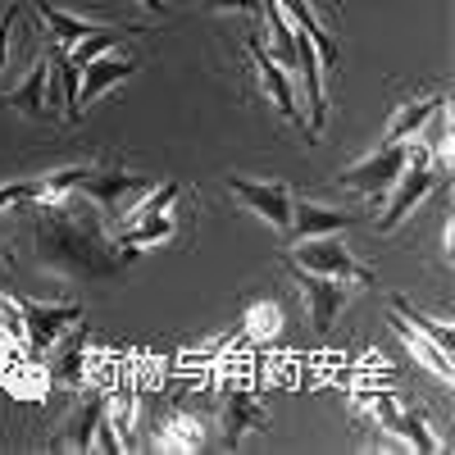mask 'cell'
I'll return each mask as SVG.
<instances>
[{
    "instance_id": "cell-1",
    "label": "cell",
    "mask_w": 455,
    "mask_h": 455,
    "mask_svg": "<svg viewBox=\"0 0 455 455\" xmlns=\"http://www.w3.org/2000/svg\"><path fill=\"white\" fill-rule=\"evenodd\" d=\"M42 242V264L46 269H64V274H109L119 255H100V233L68 214H46L36 228Z\"/></svg>"
},
{
    "instance_id": "cell-2",
    "label": "cell",
    "mask_w": 455,
    "mask_h": 455,
    "mask_svg": "<svg viewBox=\"0 0 455 455\" xmlns=\"http://www.w3.org/2000/svg\"><path fill=\"white\" fill-rule=\"evenodd\" d=\"M182 196L178 182H150V192H141V201L128 205V219L114 233V246H119L128 259L146 246H164L173 237V205Z\"/></svg>"
},
{
    "instance_id": "cell-3",
    "label": "cell",
    "mask_w": 455,
    "mask_h": 455,
    "mask_svg": "<svg viewBox=\"0 0 455 455\" xmlns=\"http://www.w3.org/2000/svg\"><path fill=\"white\" fill-rule=\"evenodd\" d=\"M442 178H446V173L428 160V150H424L419 141H410V160H405V169L396 173V182L387 187V205H383V214L373 219V228H378V233H396V228L437 192Z\"/></svg>"
},
{
    "instance_id": "cell-4",
    "label": "cell",
    "mask_w": 455,
    "mask_h": 455,
    "mask_svg": "<svg viewBox=\"0 0 455 455\" xmlns=\"http://www.w3.org/2000/svg\"><path fill=\"white\" fill-rule=\"evenodd\" d=\"M287 264L291 269H306V274H319V278H337V283H351V287H373V274L347 251V242H337V233L328 237H306L287 251Z\"/></svg>"
},
{
    "instance_id": "cell-5",
    "label": "cell",
    "mask_w": 455,
    "mask_h": 455,
    "mask_svg": "<svg viewBox=\"0 0 455 455\" xmlns=\"http://www.w3.org/2000/svg\"><path fill=\"white\" fill-rule=\"evenodd\" d=\"M5 105H14L19 114H28V119H42V124H60L64 119V105H60V78H55V60L51 55H36L28 78L0 96Z\"/></svg>"
},
{
    "instance_id": "cell-6",
    "label": "cell",
    "mask_w": 455,
    "mask_h": 455,
    "mask_svg": "<svg viewBox=\"0 0 455 455\" xmlns=\"http://www.w3.org/2000/svg\"><path fill=\"white\" fill-rule=\"evenodd\" d=\"M405 160H410V141H383L373 156H364V160L351 164L347 173H337V187L360 192V196H369V201H383L387 187L396 182V173L405 169Z\"/></svg>"
},
{
    "instance_id": "cell-7",
    "label": "cell",
    "mask_w": 455,
    "mask_h": 455,
    "mask_svg": "<svg viewBox=\"0 0 455 455\" xmlns=\"http://www.w3.org/2000/svg\"><path fill=\"white\" fill-rule=\"evenodd\" d=\"M246 51H251V68H255V78H259V87H264V96H269L274 105H278V114L296 128V132H306L310 141H315V132H310V124H306V109H300V96H296V83H291V73L269 55V46L259 42V36H251L246 42Z\"/></svg>"
},
{
    "instance_id": "cell-8",
    "label": "cell",
    "mask_w": 455,
    "mask_h": 455,
    "mask_svg": "<svg viewBox=\"0 0 455 455\" xmlns=\"http://www.w3.org/2000/svg\"><path fill=\"white\" fill-rule=\"evenodd\" d=\"M23 310V347L32 355H46L55 341L68 337L73 323H83V306H73V300H60V306H51V300H19Z\"/></svg>"
},
{
    "instance_id": "cell-9",
    "label": "cell",
    "mask_w": 455,
    "mask_h": 455,
    "mask_svg": "<svg viewBox=\"0 0 455 455\" xmlns=\"http://www.w3.org/2000/svg\"><path fill=\"white\" fill-rule=\"evenodd\" d=\"M291 269V264H287ZM291 283L300 287V296H306V310H310V328L319 332V337H328L332 332V323H337V315H341V306L360 291V287H351V283H337V278H319V274H306V269H291Z\"/></svg>"
},
{
    "instance_id": "cell-10",
    "label": "cell",
    "mask_w": 455,
    "mask_h": 455,
    "mask_svg": "<svg viewBox=\"0 0 455 455\" xmlns=\"http://www.w3.org/2000/svg\"><path fill=\"white\" fill-rule=\"evenodd\" d=\"M228 192H233L259 223H269L278 228V233H287V223H291V187L287 182H259V178H228Z\"/></svg>"
},
{
    "instance_id": "cell-11",
    "label": "cell",
    "mask_w": 455,
    "mask_h": 455,
    "mask_svg": "<svg viewBox=\"0 0 455 455\" xmlns=\"http://www.w3.org/2000/svg\"><path fill=\"white\" fill-rule=\"evenodd\" d=\"M137 73V60H124L119 51H105V55H96L92 64H83V73H78V119L87 114V105H96L109 87H119V83H128Z\"/></svg>"
},
{
    "instance_id": "cell-12",
    "label": "cell",
    "mask_w": 455,
    "mask_h": 455,
    "mask_svg": "<svg viewBox=\"0 0 455 455\" xmlns=\"http://www.w3.org/2000/svg\"><path fill=\"white\" fill-rule=\"evenodd\" d=\"M78 192H87V196H92L100 210H109V214H124V210L132 205V196L150 192V182L137 178V173H96V169H87V173L78 178Z\"/></svg>"
},
{
    "instance_id": "cell-13",
    "label": "cell",
    "mask_w": 455,
    "mask_h": 455,
    "mask_svg": "<svg viewBox=\"0 0 455 455\" xmlns=\"http://www.w3.org/2000/svg\"><path fill=\"white\" fill-rule=\"evenodd\" d=\"M264 424H269V405L259 401V392L237 387V392H228V396H223V410H219L223 446H237L246 433H255V428H264Z\"/></svg>"
},
{
    "instance_id": "cell-14",
    "label": "cell",
    "mask_w": 455,
    "mask_h": 455,
    "mask_svg": "<svg viewBox=\"0 0 455 455\" xmlns=\"http://www.w3.org/2000/svg\"><path fill=\"white\" fill-rule=\"evenodd\" d=\"M387 319H392V332L405 341V351L414 355V364H424V369L437 378V383H446V387H451V383H455V364H451V351H442V347H437V341H433L428 332H419V328H414L410 319H401L396 310H392Z\"/></svg>"
},
{
    "instance_id": "cell-15",
    "label": "cell",
    "mask_w": 455,
    "mask_h": 455,
    "mask_svg": "<svg viewBox=\"0 0 455 455\" xmlns=\"http://www.w3.org/2000/svg\"><path fill=\"white\" fill-rule=\"evenodd\" d=\"M347 223H351L347 210H332V205H319V201H291V223H287V233H291V242H306V237L341 233Z\"/></svg>"
},
{
    "instance_id": "cell-16",
    "label": "cell",
    "mask_w": 455,
    "mask_h": 455,
    "mask_svg": "<svg viewBox=\"0 0 455 455\" xmlns=\"http://www.w3.org/2000/svg\"><path fill=\"white\" fill-rule=\"evenodd\" d=\"M36 19H42V28L55 36V51H68L73 42H83V36L109 28V23H96V19H83V14L55 10V5H46V0H36Z\"/></svg>"
},
{
    "instance_id": "cell-17",
    "label": "cell",
    "mask_w": 455,
    "mask_h": 455,
    "mask_svg": "<svg viewBox=\"0 0 455 455\" xmlns=\"http://www.w3.org/2000/svg\"><path fill=\"white\" fill-rule=\"evenodd\" d=\"M446 96H414V100H401L392 109V119L383 124V141H414L424 132V124L433 119V109L442 105Z\"/></svg>"
},
{
    "instance_id": "cell-18",
    "label": "cell",
    "mask_w": 455,
    "mask_h": 455,
    "mask_svg": "<svg viewBox=\"0 0 455 455\" xmlns=\"http://www.w3.org/2000/svg\"><path fill=\"white\" fill-rule=\"evenodd\" d=\"M156 451H178V455H187V451H201L205 446V424L196 419V414H169V419L160 424V433H156V442H150Z\"/></svg>"
},
{
    "instance_id": "cell-19",
    "label": "cell",
    "mask_w": 455,
    "mask_h": 455,
    "mask_svg": "<svg viewBox=\"0 0 455 455\" xmlns=\"http://www.w3.org/2000/svg\"><path fill=\"white\" fill-rule=\"evenodd\" d=\"M100 414H105V396H83L78 410L68 419V433H64V451H92L96 442V428H100Z\"/></svg>"
},
{
    "instance_id": "cell-20",
    "label": "cell",
    "mask_w": 455,
    "mask_h": 455,
    "mask_svg": "<svg viewBox=\"0 0 455 455\" xmlns=\"http://www.w3.org/2000/svg\"><path fill=\"white\" fill-rule=\"evenodd\" d=\"M414 141L428 150V160H433L442 173H451V141H455V137H451V105H446V100L433 109V119L424 124V132L414 137Z\"/></svg>"
},
{
    "instance_id": "cell-21",
    "label": "cell",
    "mask_w": 455,
    "mask_h": 455,
    "mask_svg": "<svg viewBox=\"0 0 455 455\" xmlns=\"http://www.w3.org/2000/svg\"><path fill=\"white\" fill-rule=\"evenodd\" d=\"M278 328H283V306H274V300H259V306L246 315L251 337H278Z\"/></svg>"
},
{
    "instance_id": "cell-22",
    "label": "cell",
    "mask_w": 455,
    "mask_h": 455,
    "mask_svg": "<svg viewBox=\"0 0 455 455\" xmlns=\"http://www.w3.org/2000/svg\"><path fill=\"white\" fill-rule=\"evenodd\" d=\"M0 337L19 341V347H23V310H19V296H5V291H0Z\"/></svg>"
},
{
    "instance_id": "cell-23",
    "label": "cell",
    "mask_w": 455,
    "mask_h": 455,
    "mask_svg": "<svg viewBox=\"0 0 455 455\" xmlns=\"http://www.w3.org/2000/svg\"><path fill=\"white\" fill-rule=\"evenodd\" d=\"M205 10H214V14H259V0H205Z\"/></svg>"
},
{
    "instance_id": "cell-24",
    "label": "cell",
    "mask_w": 455,
    "mask_h": 455,
    "mask_svg": "<svg viewBox=\"0 0 455 455\" xmlns=\"http://www.w3.org/2000/svg\"><path fill=\"white\" fill-rule=\"evenodd\" d=\"M14 19H19V10H5V14H0V68L10 64V28H14Z\"/></svg>"
},
{
    "instance_id": "cell-25",
    "label": "cell",
    "mask_w": 455,
    "mask_h": 455,
    "mask_svg": "<svg viewBox=\"0 0 455 455\" xmlns=\"http://www.w3.org/2000/svg\"><path fill=\"white\" fill-rule=\"evenodd\" d=\"M137 5H141L146 14H164V0H137Z\"/></svg>"
}]
</instances>
